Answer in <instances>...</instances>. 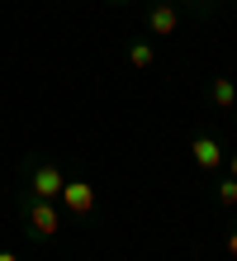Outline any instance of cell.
I'll return each instance as SVG.
<instances>
[{"mask_svg": "<svg viewBox=\"0 0 237 261\" xmlns=\"http://www.w3.org/2000/svg\"><path fill=\"white\" fill-rule=\"evenodd\" d=\"M128 57H133V67H152V48H147V43H138Z\"/></svg>", "mask_w": 237, "mask_h": 261, "instance_id": "52a82bcc", "label": "cell"}, {"mask_svg": "<svg viewBox=\"0 0 237 261\" xmlns=\"http://www.w3.org/2000/svg\"><path fill=\"white\" fill-rule=\"evenodd\" d=\"M62 199H67L71 214H86V209L95 204V190L86 186V180H67V186H62Z\"/></svg>", "mask_w": 237, "mask_h": 261, "instance_id": "277c9868", "label": "cell"}, {"mask_svg": "<svg viewBox=\"0 0 237 261\" xmlns=\"http://www.w3.org/2000/svg\"><path fill=\"white\" fill-rule=\"evenodd\" d=\"M195 5H209V0H195Z\"/></svg>", "mask_w": 237, "mask_h": 261, "instance_id": "7c38bea8", "label": "cell"}, {"mask_svg": "<svg viewBox=\"0 0 237 261\" xmlns=\"http://www.w3.org/2000/svg\"><path fill=\"white\" fill-rule=\"evenodd\" d=\"M232 180H237V152H232Z\"/></svg>", "mask_w": 237, "mask_h": 261, "instance_id": "8fae6325", "label": "cell"}, {"mask_svg": "<svg viewBox=\"0 0 237 261\" xmlns=\"http://www.w3.org/2000/svg\"><path fill=\"white\" fill-rule=\"evenodd\" d=\"M0 261H14V252H0Z\"/></svg>", "mask_w": 237, "mask_h": 261, "instance_id": "30bf717a", "label": "cell"}, {"mask_svg": "<svg viewBox=\"0 0 237 261\" xmlns=\"http://www.w3.org/2000/svg\"><path fill=\"white\" fill-rule=\"evenodd\" d=\"M218 199H223V204H237V180H223V186H218Z\"/></svg>", "mask_w": 237, "mask_h": 261, "instance_id": "ba28073f", "label": "cell"}, {"mask_svg": "<svg viewBox=\"0 0 237 261\" xmlns=\"http://www.w3.org/2000/svg\"><path fill=\"white\" fill-rule=\"evenodd\" d=\"M29 223H34V233H43V238H52L57 233V209L52 204H29Z\"/></svg>", "mask_w": 237, "mask_h": 261, "instance_id": "5b68a950", "label": "cell"}, {"mask_svg": "<svg viewBox=\"0 0 237 261\" xmlns=\"http://www.w3.org/2000/svg\"><path fill=\"white\" fill-rule=\"evenodd\" d=\"M147 24H152V34H156V38L176 34V24H180V5H176V0H156L152 14H147Z\"/></svg>", "mask_w": 237, "mask_h": 261, "instance_id": "7a4b0ae2", "label": "cell"}, {"mask_svg": "<svg viewBox=\"0 0 237 261\" xmlns=\"http://www.w3.org/2000/svg\"><path fill=\"white\" fill-rule=\"evenodd\" d=\"M62 186H67V176H62L52 162H38V166H34V176H29V190H34L38 199H57Z\"/></svg>", "mask_w": 237, "mask_h": 261, "instance_id": "6da1fadb", "label": "cell"}, {"mask_svg": "<svg viewBox=\"0 0 237 261\" xmlns=\"http://www.w3.org/2000/svg\"><path fill=\"white\" fill-rule=\"evenodd\" d=\"M223 157H228V152L218 147V138H209V133L195 138V162L204 166V171H218V166H223Z\"/></svg>", "mask_w": 237, "mask_h": 261, "instance_id": "3957f363", "label": "cell"}, {"mask_svg": "<svg viewBox=\"0 0 237 261\" xmlns=\"http://www.w3.org/2000/svg\"><path fill=\"white\" fill-rule=\"evenodd\" d=\"M209 100H214V105H223V110H228V105H237V86L228 81V76H218V81L209 86Z\"/></svg>", "mask_w": 237, "mask_h": 261, "instance_id": "8992f818", "label": "cell"}, {"mask_svg": "<svg viewBox=\"0 0 237 261\" xmlns=\"http://www.w3.org/2000/svg\"><path fill=\"white\" fill-rule=\"evenodd\" d=\"M228 256L237 261V228H232V233H228Z\"/></svg>", "mask_w": 237, "mask_h": 261, "instance_id": "9c48e42d", "label": "cell"}]
</instances>
